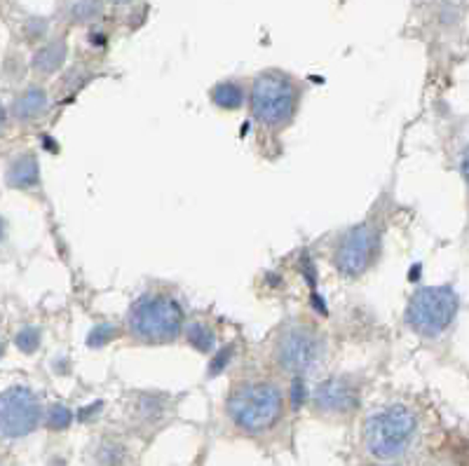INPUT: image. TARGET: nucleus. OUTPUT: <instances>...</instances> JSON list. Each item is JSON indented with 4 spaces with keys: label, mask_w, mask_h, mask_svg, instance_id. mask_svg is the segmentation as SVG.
Wrapping results in <instances>:
<instances>
[{
    "label": "nucleus",
    "mask_w": 469,
    "mask_h": 466,
    "mask_svg": "<svg viewBox=\"0 0 469 466\" xmlns=\"http://www.w3.org/2000/svg\"><path fill=\"white\" fill-rule=\"evenodd\" d=\"M284 412V394L265 379L242 382L228 398V417L247 434H263L280 422Z\"/></svg>",
    "instance_id": "f257e3e1"
},
{
    "label": "nucleus",
    "mask_w": 469,
    "mask_h": 466,
    "mask_svg": "<svg viewBox=\"0 0 469 466\" xmlns=\"http://www.w3.org/2000/svg\"><path fill=\"white\" fill-rule=\"evenodd\" d=\"M418 434V420L404 405H389L373 412L364 424V445L375 460H399L411 450Z\"/></svg>",
    "instance_id": "f03ea898"
},
{
    "label": "nucleus",
    "mask_w": 469,
    "mask_h": 466,
    "mask_svg": "<svg viewBox=\"0 0 469 466\" xmlns=\"http://www.w3.org/2000/svg\"><path fill=\"white\" fill-rule=\"evenodd\" d=\"M183 310L174 298L163 293H146L131 305L127 326L134 340L146 345L174 342L183 333Z\"/></svg>",
    "instance_id": "7ed1b4c3"
},
{
    "label": "nucleus",
    "mask_w": 469,
    "mask_h": 466,
    "mask_svg": "<svg viewBox=\"0 0 469 466\" xmlns=\"http://www.w3.org/2000/svg\"><path fill=\"white\" fill-rule=\"evenodd\" d=\"M251 112L268 129L287 127L298 108V87L289 75L280 71H265L251 87Z\"/></svg>",
    "instance_id": "20e7f679"
},
{
    "label": "nucleus",
    "mask_w": 469,
    "mask_h": 466,
    "mask_svg": "<svg viewBox=\"0 0 469 466\" xmlns=\"http://www.w3.org/2000/svg\"><path fill=\"white\" fill-rule=\"evenodd\" d=\"M457 314V295L450 287L420 288L408 303L406 321L415 333L437 337L448 329Z\"/></svg>",
    "instance_id": "39448f33"
},
{
    "label": "nucleus",
    "mask_w": 469,
    "mask_h": 466,
    "mask_svg": "<svg viewBox=\"0 0 469 466\" xmlns=\"http://www.w3.org/2000/svg\"><path fill=\"white\" fill-rule=\"evenodd\" d=\"M324 359V340L307 326H289L275 345V361L287 373L303 375Z\"/></svg>",
    "instance_id": "423d86ee"
},
{
    "label": "nucleus",
    "mask_w": 469,
    "mask_h": 466,
    "mask_svg": "<svg viewBox=\"0 0 469 466\" xmlns=\"http://www.w3.org/2000/svg\"><path fill=\"white\" fill-rule=\"evenodd\" d=\"M43 417L36 394L24 387H13L0 394V434L7 438L29 436Z\"/></svg>",
    "instance_id": "0eeeda50"
},
{
    "label": "nucleus",
    "mask_w": 469,
    "mask_h": 466,
    "mask_svg": "<svg viewBox=\"0 0 469 466\" xmlns=\"http://www.w3.org/2000/svg\"><path fill=\"white\" fill-rule=\"evenodd\" d=\"M378 230L373 225L364 223L356 225L352 230L345 232L340 237V242L333 254V262H336L338 272L345 277H359L371 268L375 254H378Z\"/></svg>",
    "instance_id": "6e6552de"
},
{
    "label": "nucleus",
    "mask_w": 469,
    "mask_h": 466,
    "mask_svg": "<svg viewBox=\"0 0 469 466\" xmlns=\"http://www.w3.org/2000/svg\"><path fill=\"white\" fill-rule=\"evenodd\" d=\"M313 405L317 412L331 417H345L359 405V382L350 375H338L319 382L313 392Z\"/></svg>",
    "instance_id": "1a4fd4ad"
},
{
    "label": "nucleus",
    "mask_w": 469,
    "mask_h": 466,
    "mask_svg": "<svg viewBox=\"0 0 469 466\" xmlns=\"http://www.w3.org/2000/svg\"><path fill=\"white\" fill-rule=\"evenodd\" d=\"M45 108H47V94H45V89L31 87L14 101L13 112L17 120H36L43 115Z\"/></svg>",
    "instance_id": "9d476101"
},
{
    "label": "nucleus",
    "mask_w": 469,
    "mask_h": 466,
    "mask_svg": "<svg viewBox=\"0 0 469 466\" xmlns=\"http://www.w3.org/2000/svg\"><path fill=\"white\" fill-rule=\"evenodd\" d=\"M7 183L13 187H31L38 183V162L33 155H21L7 169Z\"/></svg>",
    "instance_id": "9b49d317"
},
{
    "label": "nucleus",
    "mask_w": 469,
    "mask_h": 466,
    "mask_svg": "<svg viewBox=\"0 0 469 466\" xmlns=\"http://www.w3.org/2000/svg\"><path fill=\"white\" fill-rule=\"evenodd\" d=\"M63 59H66V43L63 40H52L38 52L36 59H33V66H36L40 73H54V71L62 69Z\"/></svg>",
    "instance_id": "f8f14e48"
},
{
    "label": "nucleus",
    "mask_w": 469,
    "mask_h": 466,
    "mask_svg": "<svg viewBox=\"0 0 469 466\" xmlns=\"http://www.w3.org/2000/svg\"><path fill=\"white\" fill-rule=\"evenodd\" d=\"M212 101L221 111H238L244 104V89L239 82L225 80L212 89Z\"/></svg>",
    "instance_id": "ddd939ff"
},
{
    "label": "nucleus",
    "mask_w": 469,
    "mask_h": 466,
    "mask_svg": "<svg viewBox=\"0 0 469 466\" xmlns=\"http://www.w3.org/2000/svg\"><path fill=\"white\" fill-rule=\"evenodd\" d=\"M186 337H188V342L197 349V352H205V354L206 352H212L214 345H216V333H214V330L202 321L190 323V326L186 329Z\"/></svg>",
    "instance_id": "4468645a"
},
{
    "label": "nucleus",
    "mask_w": 469,
    "mask_h": 466,
    "mask_svg": "<svg viewBox=\"0 0 469 466\" xmlns=\"http://www.w3.org/2000/svg\"><path fill=\"white\" fill-rule=\"evenodd\" d=\"M71 420H73V415H71L69 408H63V405H54V408L50 411V420H47V422H50V429L62 431L69 427Z\"/></svg>",
    "instance_id": "2eb2a0df"
},
{
    "label": "nucleus",
    "mask_w": 469,
    "mask_h": 466,
    "mask_svg": "<svg viewBox=\"0 0 469 466\" xmlns=\"http://www.w3.org/2000/svg\"><path fill=\"white\" fill-rule=\"evenodd\" d=\"M99 12H101V7L96 0H80L73 10V14L78 21H92L94 17H99Z\"/></svg>",
    "instance_id": "dca6fc26"
},
{
    "label": "nucleus",
    "mask_w": 469,
    "mask_h": 466,
    "mask_svg": "<svg viewBox=\"0 0 469 466\" xmlns=\"http://www.w3.org/2000/svg\"><path fill=\"white\" fill-rule=\"evenodd\" d=\"M38 345H40V333H38L36 329H26L17 336V347L21 349V352H26V354L36 352Z\"/></svg>",
    "instance_id": "f3484780"
},
{
    "label": "nucleus",
    "mask_w": 469,
    "mask_h": 466,
    "mask_svg": "<svg viewBox=\"0 0 469 466\" xmlns=\"http://www.w3.org/2000/svg\"><path fill=\"white\" fill-rule=\"evenodd\" d=\"M113 336H115V329H113V326H99V329H94V333L89 336V345H92V347H99L104 342H111Z\"/></svg>",
    "instance_id": "a211bd4d"
},
{
    "label": "nucleus",
    "mask_w": 469,
    "mask_h": 466,
    "mask_svg": "<svg viewBox=\"0 0 469 466\" xmlns=\"http://www.w3.org/2000/svg\"><path fill=\"white\" fill-rule=\"evenodd\" d=\"M463 176H465V180H467V186H469V146H467V150H465V155H463Z\"/></svg>",
    "instance_id": "6ab92c4d"
},
{
    "label": "nucleus",
    "mask_w": 469,
    "mask_h": 466,
    "mask_svg": "<svg viewBox=\"0 0 469 466\" xmlns=\"http://www.w3.org/2000/svg\"><path fill=\"white\" fill-rule=\"evenodd\" d=\"M3 127H5V108L0 104V131H3Z\"/></svg>",
    "instance_id": "aec40b11"
},
{
    "label": "nucleus",
    "mask_w": 469,
    "mask_h": 466,
    "mask_svg": "<svg viewBox=\"0 0 469 466\" xmlns=\"http://www.w3.org/2000/svg\"><path fill=\"white\" fill-rule=\"evenodd\" d=\"M111 3H115V5H122V3H130V0H111Z\"/></svg>",
    "instance_id": "412c9836"
},
{
    "label": "nucleus",
    "mask_w": 469,
    "mask_h": 466,
    "mask_svg": "<svg viewBox=\"0 0 469 466\" xmlns=\"http://www.w3.org/2000/svg\"><path fill=\"white\" fill-rule=\"evenodd\" d=\"M0 237H3V223H0Z\"/></svg>",
    "instance_id": "4be33fe9"
}]
</instances>
